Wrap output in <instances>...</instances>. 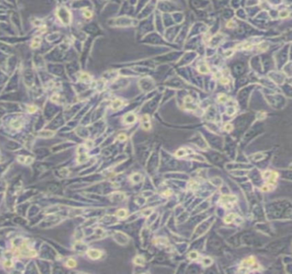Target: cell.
Returning a JSON list of instances; mask_svg holds the SVG:
<instances>
[{"label":"cell","instance_id":"7a4b0ae2","mask_svg":"<svg viewBox=\"0 0 292 274\" xmlns=\"http://www.w3.org/2000/svg\"><path fill=\"white\" fill-rule=\"evenodd\" d=\"M277 177H278V174L275 171H270V170H267V171H265V172L263 173V177H264V179H265L267 181V183L266 184H269V185H275V182H276V180H277Z\"/></svg>","mask_w":292,"mask_h":274},{"label":"cell","instance_id":"603a6c76","mask_svg":"<svg viewBox=\"0 0 292 274\" xmlns=\"http://www.w3.org/2000/svg\"><path fill=\"white\" fill-rule=\"evenodd\" d=\"M279 16L282 17V18H284V17L289 16V12H288V11H285V10H283V11L280 12Z\"/></svg>","mask_w":292,"mask_h":274},{"label":"cell","instance_id":"8fae6325","mask_svg":"<svg viewBox=\"0 0 292 274\" xmlns=\"http://www.w3.org/2000/svg\"><path fill=\"white\" fill-rule=\"evenodd\" d=\"M54 134L55 133H54L53 131L44 130V131L39 132V135H41L42 137H45V138H47V137H51V136H53Z\"/></svg>","mask_w":292,"mask_h":274},{"label":"cell","instance_id":"ba28073f","mask_svg":"<svg viewBox=\"0 0 292 274\" xmlns=\"http://www.w3.org/2000/svg\"><path fill=\"white\" fill-rule=\"evenodd\" d=\"M41 40H42L41 37L40 36H36L34 39H33V41H32V44H31V46L33 47V48H38V47L40 46Z\"/></svg>","mask_w":292,"mask_h":274},{"label":"cell","instance_id":"4316f807","mask_svg":"<svg viewBox=\"0 0 292 274\" xmlns=\"http://www.w3.org/2000/svg\"><path fill=\"white\" fill-rule=\"evenodd\" d=\"M170 194H171V192L169 191V190L165 191V193H163V195H165V196H169V195H170Z\"/></svg>","mask_w":292,"mask_h":274},{"label":"cell","instance_id":"484cf974","mask_svg":"<svg viewBox=\"0 0 292 274\" xmlns=\"http://www.w3.org/2000/svg\"><path fill=\"white\" fill-rule=\"evenodd\" d=\"M220 82H221L222 84H228V83L230 82V81H229V79H228V78L223 77L221 79V80H220Z\"/></svg>","mask_w":292,"mask_h":274},{"label":"cell","instance_id":"277c9868","mask_svg":"<svg viewBox=\"0 0 292 274\" xmlns=\"http://www.w3.org/2000/svg\"><path fill=\"white\" fill-rule=\"evenodd\" d=\"M141 127L145 130H148L151 128V122H150V117L148 115H144L141 117Z\"/></svg>","mask_w":292,"mask_h":274},{"label":"cell","instance_id":"8992f818","mask_svg":"<svg viewBox=\"0 0 292 274\" xmlns=\"http://www.w3.org/2000/svg\"><path fill=\"white\" fill-rule=\"evenodd\" d=\"M255 262V260L254 257H248V259L244 260L242 262V268H248V267L252 266Z\"/></svg>","mask_w":292,"mask_h":274},{"label":"cell","instance_id":"5b68a950","mask_svg":"<svg viewBox=\"0 0 292 274\" xmlns=\"http://www.w3.org/2000/svg\"><path fill=\"white\" fill-rule=\"evenodd\" d=\"M88 255L92 260H97V259L100 258L102 254H101L100 251H99L97 249H90L88 251Z\"/></svg>","mask_w":292,"mask_h":274},{"label":"cell","instance_id":"d6986e66","mask_svg":"<svg viewBox=\"0 0 292 274\" xmlns=\"http://www.w3.org/2000/svg\"><path fill=\"white\" fill-rule=\"evenodd\" d=\"M212 260H211V259H209V258H205L204 260H203V265H204V266H210V265L212 264Z\"/></svg>","mask_w":292,"mask_h":274},{"label":"cell","instance_id":"d4e9b609","mask_svg":"<svg viewBox=\"0 0 292 274\" xmlns=\"http://www.w3.org/2000/svg\"><path fill=\"white\" fill-rule=\"evenodd\" d=\"M117 139H118L119 141H125V140H126V139H127L126 135H124V134H121V135H118V137H117Z\"/></svg>","mask_w":292,"mask_h":274},{"label":"cell","instance_id":"9c48e42d","mask_svg":"<svg viewBox=\"0 0 292 274\" xmlns=\"http://www.w3.org/2000/svg\"><path fill=\"white\" fill-rule=\"evenodd\" d=\"M123 101L121 100H115L114 101L112 102L111 104V107L113 110H118L120 107L123 105Z\"/></svg>","mask_w":292,"mask_h":274},{"label":"cell","instance_id":"2e32d148","mask_svg":"<svg viewBox=\"0 0 292 274\" xmlns=\"http://www.w3.org/2000/svg\"><path fill=\"white\" fill-rule=\"evenodd\" d=\"M186 154V151L184 149H179L178 151H177V153H176L175 155L178 158H180V157H183Z\"/></svg>","mask_w":292,"mask_h":274},{"label":"cell","instance_id":"44dd1931","mask_svg":"<svg viewBox=\"0 0 292 274\" xmlns=\"http://www.w3.org/2000/svg\"><path fill=\"white\" fill-rule=\"evenodd\" d=\"M67 266L69 267H74L76 266V262L74 260H69L68 262H67Z\"/></svg>","mask_w":292,"mask_h":274},{"label":"cell","instance_id":"4fadbf2b","mask_svg":"<svg viewBox=\"0 0 292 274\" xmlns=\"http://www.w3.org/2000/svg\"><path fill=\"white\" fill-rule=\"evenodd\" d=\"M81 81H82L84 82H88L89 81L91 80V77L90 75H88V74H86V73H82L81 75V77H80Z\"/></svg>","mask_w":292,"mask_h":274},{"label":"cell","instance_id":"ac0fdd59","mask_svg":"<svg viewBox=\"0 0 292 274\" xmlns=\"http://www.w3.org/2000/svg\"><path fill=\"white\" fill-rule=\"evenodd\" d=\"M82 11H83V15H84V16L85 17H87V18H91V17H92V12H91L90 10H88V9H84Z\"/></svg>","mask_w":292,"mask_h":274},{"label":"cell","instance_id":"5bb4252c","mask_svg":"<svg viewBox=\"0 0 292 274\" xmlns=\"http://www.w3.org/2000/svg\"><path fill=\"white\" fill-rule=\"evenodd\" d=\"M117 215L118 217H119V218H125V217L127 216V212H126V210H124V209H120V210H118V211H117Z\"/></svg>","mask_w":292,"mask_h":274},{"label":"cell","instance_id":"52a82bcc","mask_svg":"<svg viewBox=\"0 0 292 274\" xmlns=\"http://www.w3.org/2000/svg\"><path fill=\"white\" fill-rule=\"evenodd\" d=\"M135 120H136V116L133 113H129V114H127L126 116H124V122L128 124L134 123Z\"/></svg>","mask_w":292,"mask_h":274},{"label":"cell","instance_id":"9a60e30c","mask_svg":"<svg viewBox=\"0 0 292 274\" xmlns=\"http://www.w3.org/2000/svg\"><path fill=\"white\" fill-rule=\"evenodd\" d=\"M134 262L137 265H143L144 262H145V260H144L143 258L141 257V256H137V257L134 259Z\"/></svg>","mask_w":292,"mask_h":274},{"label":"cell","instance_id":"e0dca14e","mask_svg":"<svg viewBox=\"0 0 292 274\" xmlns=\"http://www.w3.org/2000/svg\"><path fill=\"white\" fill-rule=\"evenodd\" d=\"M218 100H219V102H220V103H224L225 101H227V100H228V98H227L226 95L220 94L219 96V98H218Z\"/></svg>","mask_w":292,"mask_h":274},{"label":"cell","instance_id":"cb8c5ba5","mask_svg":"<svg viewBox=\"0 0 292 274\" xmlns=\"http://www.w3.org/2000/svg\"><path fill=\"white\" fill-rule=\"evenodd\" d=\"M232 129H233V127H232L231 124L228 123V124H225V125H224V129H225L226 131H228V132H230V131L232 130Z\"/></svg>","mask_w":292,"mask_h":274},{"label":"cell","instance_id":"7402d4cb","mask_svg":"<svg viewBox=\"0 0 292 274\" xmlns=\"http://www.w3.org/2000/svg\"><path fill=\"white\" fill-rule=\"evenodd\" d=\"M37 110V107L34 106V105H29V106L27 107V112H29V113H34V112H36Z\"/></svg>","mask_w":292,"mask_h":274},{"label":"cell","instance_id":"7c38bea8","mask_svg":"<svg viewBox=\"0 0 292 274\" xmlns=\"http://www.w3.org/2000/svg\"><path fill=\"white\" fill-rule=\"evenodd\" d=\"M198 70L200 71V73H203V74H207V73H209L210 69H208V67H207V66L206 65V64H202V65H200V66H199V67H198Z\"/></svg>","mask_w":292,"mask_h":274},{"label":"cell","instance_id":"3957f363","mask_svg":"<svg viewBox=\"0 0 292 274\" xmlns=\"http://www.w3.org/2000/svg\"><path fill=\"white\" fill-rule=\"evenodd\" d=\"M236 201V199L235 196H231V195H224L222 196L220 199V202L224 207L226 208H231L232 205Z\"/></svg>","mask_w":292,"mask_h":274},{"label":"cell","instance_id":"ffe728a7","mask_svg":"<svg viewBox=\"0 0 292 274\" xmlns=\"http://www.w3.org/2000/svg\"><path fill=\"white\" fill-rule=\"evenodd\" d=\"M188 257L191 259V260H196L198 258V253L196 252H191L188 255Z\"/></svg>","mask_w":292,"mask_h":274},{"label":"cell","instance_id":"30bf717a","mask_svg":"<svg viewBox=\"0 0 292 274\" xmlns=\"http://www.w3.org/2000/svg\"><path fill=\"white\" fill-rule=\"evenodd\" d=\"M236 218V214H234V213L228 214V215H227V216L224 218V223H226V224L232 223V222H233V220Z\"/></svg>","mask_w":292,"mask_h":274},{"label":"cell","instance_id":"6da1fadb","mask_svg":"<svg viewBox=\"0 0 292 274\" xmlns=\"http://www.w3.org/2000/svg\"><path fill=\"white\" fill-rule=\"evenodd\" d=\"M57 15L60 22L64 25H69L71 22L70 11L66 7H60L57 11Z\"/></svg>","mask_w":292,"mask_h":274}]
</instances>
